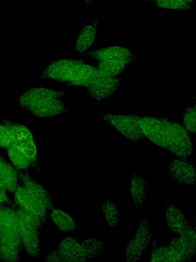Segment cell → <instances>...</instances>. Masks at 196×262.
<instances>
[{"mask_svg": "<svg viewBox=\"0 0 196 262\" xmlns=\"http://www.w3.org/2000/svg\"><path fill=\"white\" fill-rule=\"evenodd\" d=\"M173 239L166 246L160 247L152 253L151 261H187L195 257L196 253L195 232L190 227Z\"/></svg>", "mask_w": 196, "mask_h": 262, "instance_id": "cell-1", "label": "cell"}, {"mask_svg": "<svg viewBox=\"0 0 196 262\" xmlns=\"http://www.w3.org/2000/svg\"><path fill=\"white\" fill-rule=\"evenodd\" d=\"M166 133L167 150L178 158H187L193 155V146L189 133L180 123L165 117H160Z\"/></svg>", "mask_w": 196, "mask_h": 262, "instance_id": "cell-2", "label": "cell"}, {"mask_svg": "<svg viewBox=\"0 0 196 262\" xmlns=\"http://www.w3.org/2000/svg\"><path fill=\"white\" fill-rule=\"evenodd\" d=\"M137 113L131 115H115L101 113V117L132 142H138L144 135L138 122Z\"/></svg>", "mask_w": 196, "mask_h": 262, "instance_id": "cell-3", "label": "cell"}, {"mask_svg": "<svg viewBox=\"0 0 196 262\" xmlns=\"http://www.w3.org/2000/svg\"><path fill=\"white\" fill-rule=\"evenodd\" d=\"M152 238V233L147 216L143 215L138 224L135 237L131 239L127 246L125 260L134 262L139 260L148 247Z\"/></svg>", "mask_w": 196, "mask_h": 262, "instance_id": "cell-4", "label": "cell"}, {"mask_svg": "<svg viewBox=\"0 0 196 262\" xmlns=\"http://www.w3.org/2000/svg\"><path fill=\"white\" fill-rule=\"evenodd\" d=\"M141 129L144 135L155 145L167 149L165 125L160 117L140 116L137 114Z\"/></svg>", "mask_w": 196, "mask_h": 262, "instance_id": "cell-5", "label": "cell"}, {"mask_svg": "<svg viewBox=\"0 0 196 262\" xmlns=\"http://www.w3.org/2000/svg\"><path fill=\"white\" fill-rule=\"evenodd\" d=\"M80 59H60L51 62L40 74L42 79H50L67 83Z\"/></svg>", "mask_w": 196, "mask_h": 262, "instance_id": "cell-6", "label": "cell"}, {"mask_svg": "<svg viewBox=\"0 0 196 262\" xmlns=\"http://www.w3.org/2000/svg\"><path fill=\"white\" fill-rule=\"evenodd\" d=\"M13 193V201L17 208L38 216L44 224L47 219L48 210L40 201L30 194L20 184Z\"/></svg>", "mask_w": 196, "mask_h": 262, "instance_id": "cell-7", "label": "cell"}, {"mask_svg": "<svg viewBox=\"0 0 196 262\" xmlns=\"http://www.w3.org/2000/svg\"><path fill=\"white\" fill-rule=\"evenodd\" d=\"M122 79L119 77H108L98 75L86 87L85 93L98 100L107 98L113 94L119 88Z\"/></svg>", "mask_w": 196, "mask_h": 262, "instance_id": "cell-8", "label": "cell"}, {"mask_svg": "<svg viewBox=\"0 0 196 262\" xmlns=\"http://www.w3.org/2000/svg\"><path fill=\"white\" fill-rule=\"evenodd\" d=\"M23 110L41 118L58 116L70 111L61 98H59L42 100L27 106Z\"/></svg>", "mask_w": 196, "mask_h": 262, "instance_id": "cell-9", "label": "cell"}, {"mask_svg": "<svg viewBox=\"0 0 196 262\" xmlns=\"http://www.w3.org/2000/svg\"><path fill=\"white\" fill-rule=\"evenodd\" d=\"M19 184L30 194L40 201L47 210H51L54 208L53 202L49 192L31 175L23 170H19Z\"/></svg>", "mask_w": 196, "mask_h": 262, "instance_id": "cell-10", "label": "cell"}, {"mask_svg": "<svg viewBox=\"0 0 196 262\" xmlns=\"http://www.w3.org/2000/svg\"><path fill=\"white\" fill-rule=\"evenodd\" d=\"M168 172L170 177L178 182L189 185L196 183L195 168L186 158H179L171 162Z\"/></svg>", "mask_w": 196, "mask_h": 262, "instance_id": "cell-11", "label": "cell"}, {"mask_svg": "<svg viewBox=\"0 0 196 262\" xmlns=\"http://www.w3.org/2000/svg\"><path fill=\"white\" fill-rule=\"evenodd\" d=\"M66 93L65 91L47 88H33L28 90L19 97L17 104L23 110L27 106L42 100L61 98Z\"/></svg>", "mask_w": 196, "mask_h": 262, "instance_id": "cell-12", "label": "cell"}, {"mask_svg": "<svg viewBox=\"0 0 196 262\" xmlns=\"http://www.w3.org/2000/svg\"><path fill=\"white\" fill-rule=\"evenodd\" d=\"M19 232L22 248L31 257L38 258L41 252L39 229L26 227L19 222Z\"/></svg>", "mask_w": 196, "mask_h": 262, "instance_id": "cell-13", "label": "cell"}, {"mask_svg": "<svg viewBox=\"0 0 196 262\" xmlns=\"http://www.w3.org/2000/svg\"><path fill=\"white\" fill-rule=\"evenodd\" d=\"M57 249L63 256L65 262L88 260L81 243L72 237L62 238L58 244Z\"/></svg>", "mask_w": 196, "mask_h": 262, "instance_id": "cell-14", "label": "cell"}, {"mask_svg": "<svg viewBox=\"0 0 196 262\" xmlns=\"http://www.w3.org/2000/svg\"><path fill=\"white\" fill-rule=\"evenodd\" d=\"M99 61L119 58H137V54L131 50L120 46H111L87 52L83 54Z\"/></svg>", "mask_w": 196, "mask_h": 262, "instance_id": "cell-15", "label": "cell"}, {"mask_svg": "<svg viewBox=\"0 0 196 262\" xmlns=\"http://www.w3.org/2000/svg\"><path fill=\"white\" fill-rule=\"evenodd\" d=\"M97 75L96 67L81 59L75 69L69 81L66 86L86 88Z\"/></svg>", "mask_w": 196, "mask_h": 262, "instance_id": "cell-16", "label": "cell"}, {"mask_svg": "<svg viewBox=\"0 0 196 262\" xmlns=\"http://www.w3.org/2000/svg\"><path fill=\"white\" fill-rule=\"evenodd\" d=\"M165 219L169 229L176 234H180L191 226L183 212L174 204L165 203Z\"/></svg>", "mask_w": 196, "mask_h": 262, "instance_id": "cell-17", "label": "cell"}, {"mask_svg": "<svg viewBox=\"0 0 196 262\" xmlns=\"http://www.w3.org/2000/svg\"><path fill=\"white\" fill-rule=\"evenodd\" d=\"M100 19V14L83 28L75 43L76 54L83 55L91 48L96 37Z\"/></svg>", "mask_w": 196, "mask_h": 262, "instance_id": "cell-18", "label": "cell"}, {"mask_svg": "<svg viewBox=\"0 0 196 262\" xmlns=\"http://www.w3.org/2000/svg\"><path fill=\"white\" fill-rule=\"evenodd\" d=\"M135 60L128 58L99 61L96 67L97 75L108 77L118 76Z\"/></svg>", "mask_w": 196, "mask_h": 262, "instance_id": "cell-19", "label": "cell"}, {"mask_svg": "<svg viewBox=\"0 0 196 262\" xmlns=\"http://www.w3.org/2000/svg\"><path fill=\"white\" fill-rule=\"evenodd\" d=\"M0 180L10 193H13L19 184V170L1 155Z\"/></svg>", "mask_w": 196, "mask_h": 262, "instance_id": "cell-20", "label": "cell"}, {"mask_svg": "<svg viewBox=\"0 0 196 262\" xmlns=\"http://www.w3.org/2000/svg\"><path fill=\"white\" fill-rule=\"evenodd\" d=\"M148 185L142 178L133 174L131 180V192L136 207L140 208L146 201Z\"/></svg>", "mask_w": 196, "mask_h": 262, "instance_id": "cell-21", "label": "cell"}, {"mask_svg": "<svg viewBox=\"0 0 196 262\" xmlns=\"http://www.w3.org/2000/svg\"><path fill=\"white\" fill-rule=\"evenodd\" d=\"M49 216L56 227L62 231H74L78 228L72 217L62 209L53 208L51 210Z\"/></svg>", "mask_w": 196, "mask_h": 262, "instance_id": "cell-22", "label": "cell"}, {"mask_svg": "<svg viewBox=\"0 0 196 262\" xmlns=\"http://www.w3.org/2000/svg\"><path fill=\"white\" fill-rule=\"evenodd\" d=\"M1 122L9 128L12 136L13 144L18 145L25 140L34 139L32 133L24 125L5 118H2Z\"/></svg>", "mask_w": 196, "mask_h": 262, "instance_id": "cell-23", "label": "cell"}, {"mask_svg": "<svg viewBox=\"0 0 196 262\" xmlns=\"http://www.w3.org/2000/svg\"><path fill=\"white\" fill-rule=\"evenodd\" d=\"M80 243L88 260L101 258L105 254V244L98 239L88 237L83 239Z\"/></svg>", "mask_w": 196, "mask_h": 262, "instance_id": "cell-24", "label": "cell"}, {"mask_svg": "<svg viewBox=\"0 0 196 262\" xmlns=\"http://www.w3.org/2000/svg\"><path fill=\"white\" fill-rule=\"evenodd\" d=\"M7 150L11 164L18 170H25L32 167L29 159L16 145L12 144Z\"/></svg>", "mask_w": 196, "mask_h": 262, "instance_id": "cell-25", "label": "cell"}, {"mask_svg": "<svg viewBox=\"0 0 196 262\" xmlns=\"http://www.w3.org/2000/svg\"><path fill=\"white\" fill-rule=\"evenodd\" d=\"M102 209L107 224L112 227L117 226L120 221V214L116 203L112 200H104Z\"/></svg>", "mask_w": 196, "mask_h": 262, "instance_id": "cell-26", "label": "cell"}, {"mask_svg": "<svg viewBox=\"0 0 196 262\" xmlns=\"http://www.w3.org/2000/svg\"><path fill=\"white\" fill-rule=\"evenodd\" d=\"M22 249L10 244L0 243V260L4 262L19 261Z\"/></svg>", "mask_w": 196, "mask_h": 262, "instance_id": "cell-27", "label": "cell"}, {"mask_svg": "<svg viewBox=\"0 0 196 262\" xmlns=\"http://www.w3.org/2000/svg\"><path fill=\"white\" fill-rule=\"evenodd\" d=\"M16 210L19 222L26 227L40 229L44 224L39 217L32 213L19 208Z\"/></svg>", "mask_w": 196, "mask_h": 262, "instance_id": "cell-28", "label": "cell"}, {"mask_svg": "<svg viewBox=\"0 0 196 262\" xmlns=\"http://www.w3.org/2000/svg\"><path fill=\"white\" fill-rule=\"evenodd\" d=\"M183 126L189 133H196L195 105L185 108L182 114Z\"/></svg>", "mask_w": 196, "mask_h": 262, "instance_id": "cell-29", "label": "cell"}, {"mask_svg": "<svg viewBox=\"0 0 196 262\" xmlns=\"http://www.w3.org/2000/svg\"><path fill=\"white\" fill-rule=\"evenodd\" d=\"M156 5L159 7L179 10H188L191 8V5L184 0H156Z\"/></svg>", "mask_w": 196, "mask_h": 262, "instance_id": "cell-30", "label": "cell"}, {"mask_svg": "<svg viewBox=\"0 0 196 262\" xmlns=\"http://www.w3.org/2000/svg\"><path fill=\"white\" fill-rule=\"evenodd\" d=\"M13 144L11 134L6 125L0 123V147L7 149Z\"/></svg>", "mask_w": 196, "mask_h": 262, "instance_id": "cell-31", "label": "cell"}, {"mask_svg": "<svg viewBox=\"0 0 196 262\" xmlns=\"http://www.w3.org/2000/svg\"><path fill=\"white\" fill-rule=\"evenodd\" d=\"M7 192L0 180V205H6L15 208L17 207L14 201L9 198Z\"/></svg>", "mask_w": 196, "mask_h": 262, "instance_id": "cell-32", "label": "cell"}, {"mask_svg": "<svg viewBox=\"0 0 196 262\" xmlns=\"http://www.w3.org/2000/svg\"><path fill=\"white\" fill-rule=\"evenodd\" d=\"M46 261L65 262V259L58 249L52 250L47 255Z\"/></svg>", "mask_w": 196, "mask_h": 262, "instance_id": "cell-33", "label": "cell"}, {"mask_svg": "<svg viewBox=\"0 0 196 262\" xmlns=\"http://www.w3.org/2000/svg\"><path fill=\"white\" fill-rule=\"evenodd\" d=\"M95 0H83V5L86 9H88Z\"/></svg>", "mask_w": 196, "mask_h": 262, "instance_id": "cell-34", "label": "cell"}, {"mask_svg": "<svg viewBox=\"0 0 196 262\" xmlns=\"http://www.w3.org/2000/svg\"><path fill=\"white\" fill-rule=\"evenodd\" d=\"M185 2H186L187 3L189 4L190 5H191L193 3L194 0H184Z\"/></svg>", "mask_w": 196, "mask_h": 262, "instance_id": "cell-35", "label": "cell"}, {"mask_svg": "<svg viewBox=\"0 0 196 262\" xmlns=\"http://www.w3.org/2000/svg\"><path fill=\"white\" fill-rule=\"evenodd\" d=\"M139 1H155L156 0H139Z\"/></svg>", "mask_w": 196, "mask_h": 262, "instance_id": "cell-36", "label": "cell"}, {"mask_svg": "<svg viewBox=\"0 0 196 262\" xmlns=\"http://www.w3.org/2000/svg\"><path fill=\"white\" fill-rule=\"evenodd\" d=\"M73 1H76V0H73Z\"/></svg>", "mask_w": 196, "mask_h": 262, "instance_id": "cell-37", "label": "cell"}]
</instances>
